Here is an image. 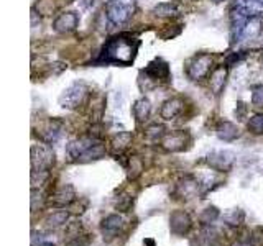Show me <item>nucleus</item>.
I'll list each match as a JSON object with an SVG mask.
<instances>
[{"mask_svg": "<svg viewBox=\"0 0 263 246\" xmlns=\"http://www.w3.org/2000/svg\"><path fill=\"white\" fill-rule=\"evenodd\" d=\"M206 246H219V244H216V243H209V244H206Z\"/></svg>", "mask_w": 263, "mask_h": 246, "instance_id": "40", "label": "nucleus"}, {"mask_svg": "<svg viewBox=\"0 0 263 246\" xmlns=\"http://www.w3.org/2000/svg\"><path fill=\"white\" fill-rule=\"evenodd\" d=\"M153 15L160 17V18H171V17H178L179 15V7L173 2H163L153 7Z\"/></svg>", "mask_w": 263, "mask_h": 246, "instance_id": "21", "label": "nucleus"}, {"mask_svg": "<svg viewBox=\"0 0 263 246\" xmlns=\"http://www.w3.org/2000/svg\"><path fill=\"white\" fill-rule=\"evenodd\" d=\"M132 203H134V197H130L128 194H122L115 202V208L120 210V212H128Z\"/></svg>", "mask_w": 263, "mask_h": 246, "instance_id": "31", "label": "nucleus"}, {"mask_svg": "<svg viewBox=\"0 0 263 246\" xmlns=\"http://www.w3.org/2000/svg\"><path fill=\"white\" fill-rule=\"evenodd\" d=\"M54 163V153L43 145L31 146V167L33 171H48Z\"/></svg>", "mask_w": 263, "mask_h": 246, "instance_id": "5", "label": "nucleus"}, {"mask_svg": "<svg viewBox=\"0 0 263 246\" xmlns=\"http://www.w3.org/2000/svg\"><path fill=\"white\" fill-rule=\"evenodd\" d=\"M104 154H106V146L99 142V143H95L92 148H89V150L79 158L78 163H89V161L101 159V158H104Z\"/></svg>", "mask_w": 263, "mask_h": 246, "instance_id": "23", "label": "nucleus"}, {"mask_svg": "<svg viewBox=\"0 0 263 246\" xmlns=\"http://www.w3.org/2000/svg\"><path fill=\"white\" fill-rule=\"evenodd\" d=\"M219 217H220V212L217 207H207L206 210H203V214L199 215V222H201V225L206 227V225H211L216 222Z\"/></svg>", "mask_w": 263, "mask_h": 246, "instance_id": "27", "label": "nucleus"}, {"mask_svg": "<svg viewBox=\"0 0 263 246\" xmlns=\"http://www.w3.org/2000/svg\"><path fill=\"white\" fill-rule=\"evenodd\" d=\"M207 166L214 171L219 172H227L231 171V167L235 163V154L229 150H222V151H214L211 153L206 159Z\"/></svg>", "mask_w": 263, "mask_h": 246, "instance_id": "7", "label": "nucleus"}, {"mask_svg": "<svg viewBox=\"0 0 263 246\" xmlns=\"http://www.w3.org/2000/svg\"><path fill=\"white\" fill-rule=\"evenodd\" d=\"M227 76H229V71H227V67L224 64L216 66L212 69V73L209 74V87L216 95H220V92L224 90Z\"/></svg>", "mask_w": 263, "mask_h": 246, "instance_id": "15", "label": "nucleus"}, {"mask_svg": "<svg viewBox=\"0 0 263 246\" xmlns=\"http://www.w3.org/2000/svg\"><path fill=\"white\" fill-rule=\"evenodd\" d=\"M198 191H199V182L192 178H184L178 184V194L183 199H191V197H194L198 194Z\"/></svg>", "mask_w": 263, "mask_h": 246, "instance_id": "20", "label": "nucleus"}, {"mask_svg": "<svg viewBox=\"0 0 263 246\" xmlns=\"http://www.w3.org/2000/svg\"><path fill=\"white\" fill-rule=\"evenodd\" d=\"M214 4H220V2H224V0H212Z\"/></svg>", "mask_w": 263, "mask_h": 246, "instance_id": "39", "label": "nucleus"}, {"mask_svg": "<svg viewBox=\"0 0 263 246\" xmlns=\"http://www.w3.org/2000/svg\"><path fill=\"white\" fill-rule=\"evenodd\" d=\"M134 117L137 122H147L151 114V103L147 97H142L134 103Z\"/></svg>", "mask_w": 263, "mask_h": 246, "instance_id": "18", "label": "nucleus"}, {"mask_svg": "<svg viewBox=\"0 0 263 246\" xmlns=\"http://www.w3.org/2000/svg\"><path fill=\"white\" fill-rule=\"evenodd\" d=\"M189 142L191 138L186 131H175V133H166L161 138V146L166 151L176 153V151H183Z\"/></svg>", "mask_w": 263, "mask_h": 246, "instance_id": "11", "label": "nucleus"}, {"mask_svg": "<svg viewBox=\"0 0 263 246\" xmlns=\"http://www.w3.org/2000/svg\"><path fill=\"white\" fill-rule=\"evenodd\" d=\"M135 5L128 0H109L106 4V17L112 25H123L134 17Z\"/></svg>", "mask_w": 263, "mask_h": 246, "instance_id": "2", "label": "nucleus"}, {"mask_svg": "<svg viewBox=\"0 0 263 246\" xmlns=\"http://www.w3.org/2000/svg\"><path fill=\"white\" fill-rule=\"evenodd\" d=\"M212 66V56L209 53L194 54L186 64V74L191 81H201L209 76Z\"/></svg>", "mask_w": 263, "mask_h": 246, "instance_id": "4", "label": "nucleus"}, {"mask_svg": "<svg viewBox=\"0 0 263 246\" xmlns=\"http://www.w3.org/2000/svg\"><path fill=\"white\" fill-rule=\"evenodd\" d=\"M61 131H63V122H59V120H50V122L46 123V128H45V133H43L45 142L54 143L61 136Z\"/></svg>", "mask_w": 263, "mask_h": 246, "instance_id": "22", "label": "nucleus"}, {"mask_svg": "<svg viewBox=\"0 0 263 246\" xmlns=\"http://www.w3.org/2000/svg\"><path fill=\"white\" fill-rule=\"evenodd\" d=\"M130 143H132V133L130 131H120L112 138L110 148H112L114 154H122L128 148Z\"/></svg>", "mask_w": 263, "mask_h": 246, "instance_id": "19", "label": "nucleus"}, {"mask_svg": "<svg viewBox=\"0 0 263 246\" xmlns=\"http://www.w3.org/2000/svg\"><path fill=\"white\" fill-rule=\"evenodd\" d=\"M234 9H237L248 18H260L263 15V0H237Z\"/></svg>", "mask_w": 263, "mask_h": 246, "instance_id": "14", "label": "nucleus"}, {"mask_svg": "<svg viewBox=\"0 0 263 246\" xmlns=\"http://www.w3.org/2000/svg\"><path fill=\"white\" fill-rule=\"evenodd\" d=\"M140 41L130 34H115L104 43L97 62L101 64L130 66L135 61Z\"/></svg>", "mask_w": 263, "mask_h": 246, "instance_id": "1", "label": "nucleus"}, {"mask_svg": "<svg viewBox=\"0 0 263 246\" xmlns=\"http://www.w3.org/2000/svg\"><path fill=\"white\" fill-rule=\"evenodd\" d=\"M148 77V81L151 82H160V81H168L170 79V66L168 62L163 61L161 58H156L145 67V71H142Z\"/></svg>", "mask_w": 263, "mask_h": 246, "instance_id": "9", "label": "nucleus"}, {"mask_svg": "<svg viewBox=\"0 0 263 246\" xmlns=\"http://www.w3.org/2000/svg\"><path fill=\"white\" fill-rule=\"evenodd\" d=\"M216 135L219 139H222V142H234V139H237L240 136V130L237 125H234L232 122H220L216 128Z\"/></svg>", "mask_w": 263, "mask_h": 246, "instance_id": "17", "label": "nucleus"}, {"mask_svg": "<svg viewBox=\"0 0 263 246\" xmlns=\"http://www.w3.org/2000/svg\"><path fill=\"white\" fill-rule=\"evenodd\" d=\"M68 219H69V212H66V210H56V212H53L46 219V225L50 228H58L61 225H64Z\"/></svg>", "mask_w": 263, "mask_h": 246, "instance_id": "24", "label": "nucleus"}, {"mask_svg": "<svg viewBox=\"0 0 263 246\" xmlns=\"http://www.w3.org/2000/svg\"><path fill=\"white\" fill-rule=\"evenodd\" d=\"M79 25V15L76 12H64L53 22V30L58 33H69L74 31Z\"/></svg>", "mask_w": 263, "mask_h": 246, "instance_id": "13", "label": "nucleus"}, {"mask_svg": "<svg viewBox=\"0 0 263 246\" xmlns=\"http://www.w3.org/2000/svg\"><path fill=\"white\" fill-rule=\"evenodd\" d=\"M166 135L165 133V126L163 125H150L147 130H145V136L150 138V139H158V138H163Z\"/></svg>", "mask_w": 263, "mask_h": 246, "instance_id": "30", "label": "nucleus"}, {"mask_svg": "<svg viewBox=\"0 0 263 246\" xmlns=\"http://www.w3.org/2000/svg\"><path fill=\"white\" fill-rule=\"evenodd\" d=\"M184 109V100L181 97H171L168 98L163 107L160 110V115L163 120H175L178 115H181V112Z\"/></svg>", "mask_w": 263, "mask_h": 246, "instance_id": "16", "label": "nucleus"}, {"mask_svg": "<svg viewBox=\"0 0 263 246\" xmlns=\"http://www.w3.org/2000/svg\"><path fill=\"white\" fill-rule=\"evenodd\" d=\"M234 246H252V243H250V240H248V241H240V243L234 244Z\"/></svg>", "mask_w": 263, "mask_h": 246, "instance_id": "36", "label": "nucleus"}, {"mask_svg": "<svg viewBox=\"0 0 263 246\" xmlns=\"http://www.w3.org/2000/svg\"><path fill=\"white\" fill-rule=\"evenodd\" d=\"M89 87L86 82H73L59 95V105L66 110H74L86 100Z\"/></svg>", "mask_w": 263, "mask_h": 246, "instance_id": "3", "label": "nucleus"}, {"mask_svg": "<svg viewBox=\"0 0 263 246\" xmlns=\"http://www.w3.org/2000/svg\"><path fill=\"white\" fill-rule=\"evenodd\" d=\"M248 131H252L253 135H263V114L253 115L247 123Z\"/></svg>", "mask_w": 263, "mask_h": 246, "instance_id": "29", "label": "nucleus"}, {"mask_svg": "<svg viewBox=\"0 0 263 246\" xmlns=\"http://www.w3.org/2000/svg\"><path fill=\"white\" fill-rule=\"evenodd\" d=\"M260 18H248L242 31V38H255L260 33Z\"/></svg>", "mask_w": 263, "mask_h": 246, "instance_id": "26", "label": "nucleus"}, {"mask_svg": "<svg viewBox=\"0 0 263 246\" xmlns=\"http://www.w3.org/2000/svg\"><path fill=\"white\" fill-rule=\"evenodd\" d=\"M252 103L253 105H263V86L253 87V94H252Z\"/></svg>", "mask_w": 263, "mask_h": 246, "instance_id": "34", "label": "nucleus"}, {"mask_svg": "<svg viewBox=\"0 0 263 246\" xmlns=\"http://www.w3.org/2000/svg\"><path fill=\"white\" fill-rule=\"evenodd\" d=\"M143 171V163H142V159L138 158V156H132L128 159V179L130 181H134L137 179L138 175L142 174Z\"/></svg>", "mask_w": 263, "mask_h": 246, "instance_id": "28", "label": "nucleus"}, {"mask_svg": "<svg viewBox=\"0 0 263 246\" xmlns=\"http://www.w3.org/2000/svg\"><path fill=\"white\" fill-rule=\"evenodd\" d=\"M244 220H245V212L240 208H232L224 215V222L227 225H231V227H239V225L244 223Z\"/></svg>", "mask_w": 263, "mask_h": 246, "instance_id": "25", "label": "nucleus"}, {"mask_svg": "<svg viewBox=\"0 0 263 246\" xmlns=\"http://www.w3.org/2000/svg\"><path fill=\"white\" fill-rule=\"evenodd\" d=\"M89 243H91V238H89V235L81 233L78 236L71 238V240L66 243V246H89Z\"/></svg>", "mask_w": 263, "mask_h": 246, "instance_id": "32", "label": "nucleus"}, {"mask_svg": "<svg viewBox=\"0 0 263 246\" xmlns=\"http://www.w3.org/2000/svg\"><path fill=\"white\" fill-rule=\"evenodd\" d=\"M122 228H123V219L119 214H110L101 222V231L104 238H107V240L115 238Z\"/></svg>", "mask_w": 263, "mask_h": 246, "instance_id": "12", "label": "nucleus"}, {"mask_svg": "<svg viewBox=\"0 0 263 246\" xmlns=\"http://www.w3.org/2000/svg\"><path fill=\"white\" fill-rule=\"evenodd\" d=\"M143 243H145V244H147V246H155V241H153V240H151V238H147V240H145Z\"/></svg>", "mask_w": 263, "mask_h": 246, "instance_id": "37", "label": "nucleus"}, {"mask_svg": "<svg viewBox=\"0 0 263 246\" xmlns=\"http://www.w3.org/2000/svg\"><path fill=\"white\" fill-rule=\"evenodd\" d=\"M245 110H247L245 103L244 102H239L237 103V109H235V115H237L239 118H242V117H244V114H245Z\"/></svg>", "mask_w": 263, "mask_h": 246, "instance_id": "35", "label": "nucleus"}, {"mask_svg": "<svg viewBox=\"0 0 263 246\" xmlns=\"http://www.w3.org/2000/svg\"><path fill=\"white\" fill-rule=\"evenodd\" d=\"M76 200V191L71 184H66L63 187H58L56 191L51 194V197L48 199V203L51 207H56V208H63L71 205V203Z\"/></svg>", "mask_w": 263, "mask_h": 246, "instance_id": "10", "label": "nucleus"}, {"mask_svg": "<svg viewBox=\"0 0 263 246\" xmlns=\"http://www.w3.org/2000/svg\"><path fill=\"white\" fill-rule=\"evenodd\" d=\"M191 228H192V220L188 212H184V210H175V212L170 215V230L173 235L184 236L189 233Z\"/></svg>", "mask_w": 263, "mask_h": 246, "instance_id": "8", "label": "nucleus"}, {"mask_svg": "<svg viewBox=\"0 0 263 246\" xmlns=\"http://www.w3.org/2000/svg\"><path fill=\"white\" fill-rule=\"evenodd\" d=\"M66 69H68V64H66V62H61V61L51 62V64H50V74H53V76H59L61 73H64Z\"/></svg>", "mask_w": 263, "mask_h": 246, "instance_id": "33", "label": "nucleus"}, {"mask_svg": "<svg viewBox=\"0 0 263 246\" xmlns=\"http://www.w3.org/2000/svg\"><path fill=\"white\" fill-rule=\"evenodd\" d=\"M95 143H99V139H97V136H94V135H87V136H81L78 139H73V142L66 146L68 159L73 161V163L74 161L78 163L82 154H84L89 148H92Z\"/></svg>", "mask_w": 263, "mask_h": 246, "instance_id": "6", "label": "nucleus"}, {"mask_svg": "<svg viewBox=\"0 0 263 246\" xmlns=\"http://www.w3.org/2000/svg\"><path fill=\"white\" fill-rule=\"evenodd\" d=\"M41 246H56V244H53L50 241H45V243H41Z\"/></svg>", "mask_w": 263, "mask_h": 246, "instance_id": "38", "label": "nucleus"}]
</instances>
